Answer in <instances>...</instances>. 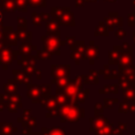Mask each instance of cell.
Returning <instances> with one entry per match:
<instances>
[{
	"instance_id": "1",
	"label": "cell",
	"mask_w": 135,
	"mask_h": 135,
	"mask_svg": "<svg viewBox=\"0 0 135 135\" xmlns=\"http://www.w3.org/2000/svg\"><path fill=\"white\" fill-rule=\"evenodd\" d=\"M41 40L43 42L44 50L54 55H60V46L66 43V41H61L60 36L58 35H45L41 38Z\"/></svg>"
},
{
	"instance_id": "2",
	"label": "cell",
	"mask_w": 135,
	"mask_h": 135,
	"mask_svg": "<svg viewBox=\"0 0 135 135\" xmlns=\"http://www.w3.org/2000/svg\"><path fill=\"white\" fill-rule=\"evenodd\" d=\"M82 76L83 75H79V76H77L76 79L69 81V83L63 89V93L66 96L74 98L76 96V94L82 89Z\"/></svg>"
},
{
	"instance_id": "3",
	"label": "cell",
	"mask_w": 135,
	"mask_h": 135,
	"mask_svg": "<svg viewBox=\"0 0 135 135\" xmlns=\"http://www.w3.org/2000/svg\"><path fill=\"white\" fill-rule=\"evenodd\" d=\"M70 71H71L70 64H53L51 66V73L54 79L69 77Z\"/></svg>"
},
{
	"instance_id": "4",
	"label": "cell",
	"mask_w": 135,
	"mask_h": 135,
	"mask_svg": "<svg viewBox=\"0 0 135 135\" xmlns=\"http://www.w3.org/2000/svg\"><path fill=\"white\" fill-rule=\"evenodd\" d=\"M59 24L62 25H66V26H75V18H74V14L71 11L70 7H66L65 11L63 12V14L57 19Z\"/></svg>"
},
{
	"instance_id": "5",
	"label": "cell",
	"mask_w": 135,
	"mask_h": 135,
	"mask_svg": "<svg viewBox=\"0 0 135 135\" xmlns=\"http://www.w3.org/2000/svg\"><path fill=\"white\" fill-rule=\"evenodd\" d=\"M99 54V46L95 45L94 41L91 40L89 42V46H86V60H89L90 64H94L95 59H98Z\"/></svg>"
},
{
	"instance_id": "6",
	"label": "cell",
	"mask_w": 135,
	"mask_h": 135,
	"mask_svg": "<svg viewBox=\"0 0 135 135\" xmlns=\"http://www.w3.org/2000/svg\"><path fill=\"white\" fill-rule=\"evenodd\" d=\"M118 72H119V77L127 79L132 83H135V64H130L124 69L118 70Z\"/></svg>"
},
{
	"instance_id": "7",
	"label": "cell",
	"mask_w": 135,
	"mask_h": 135,
	"mask_svg": "<svg viewBox=\"0 0 135 135\" xmlns=\"http://www.w3.org/2000/svg\"><path fill=\"white\" fill-rule=\"evenodd\" d=\"M121 52H122V46L121 45H114L113 50L111 52H109V64H111V65L118 64Z\"/></svg>"
},
{
	"instance_id": "8",
	"label": "cell",
	"mask_w": 135,
	"mask_h": 135,
	"mask_svg": "<svg viewBox=\"0 0 135 135\" xmlns=\"http://www.w3.org/2000/svg\"><path fill=\"white\" fill-rule=\"evenodd\" d=\"M82 109H79L77 105H64L62 108V115L63 117H66L69 119H72V118H76L78 113L81 111Z\"/></svg>"
},
{
	"instance_id": "9",
	"label": "cell",
	"mask_w": 135,
	"mask_h": 135,
	"mask_svg": "<svg viewBox=\"0 0 135 135\" xmlns=\"http://www.w3.org/2000/svg\"><path fill=\"white\" fill-rule=\"evenodd\" d=\"M59 22L57 19L53 18L46 22V35H58L60 36Z\"/></svg>"
},
{
	"instance_id": "10",
	"label": "cell",
	"mask_w": 135,
	"mask_h": 135,
	"mask_svg": "<svg viewBox=\"0 0 135 135\" xmlns=\"http://www.w3.org/2000/svg\"><path fill=\"white\" fill-rule=\"evenodd\" d=\"M99 74L102 75L104 79H118L119 78V72L116 70H110L108 64H105L103 69L99 71Z\"/></svg>"
},
{
	"instance_id": "11",
	"label": "cell",
	"mask_w": 135,
	"mask_h": 135,
	"mask_svg": "<svg viewBox=\"0 0 135 135\" xmlns=\"http://www.w3.org/2000/svg\"><path fill=\"white\" fill-rule=\"evenodd\" d=\"M33 24L34 25H41L42 22L47 21L50 18V15L46 13H33Z\"/></svg>"
},
{
	"instance_id": "12",
	"label": "cell",
	"mask_w": 135,
	"mask_h": 135,
	"mask_svg": "<svg viewBox=\"0 0 135 135\" xmlns=\"http://www.w3.org/2000/svg\"><path fill=\"white\" fill-rule=\"evenodd\" d=\"M98 73L97 71L91 70L88 75L82 76V82L84 83H98Z\"/></svg>"
},
{
	"instance_id": "13",
	"label": "cell",
	"mask_w": 135,
	"mask_h": 135,
	"mask_svg": "<svg viewBox=\"0 0 135 135\" xmlns=\"http://www.w3.org/2000/svg\"><path fill=\"white\" fill-rule=\"evenodd\" d=\"M94 36H96V37H98V36H104V37L109 36V30H108L104 21H100L98 23L97 27L94 31Z\"/></svg>"
},
{
	"instance_id": "14",
	"label": "cell",
	"mask_w": 135,
	"mask_h": 135,
	"mask_svg": "<svg viewBox=\"0 0 135 135\" xmlns=\"http://www.w3.org/2000/svg\"><path fill=\"white\" fill-rule=\"evenodd\" d=\"M108 17L112 20L114 26H117V27H121V26H122L123 19H122V17H120L116 12H111V13H109Z\"/></svg>"
},
{
	"instance_id": "15",
	"label": "cell",
	"mask_w": 135,
	"mask_h": 135,
	"mask_svg": "<svg viewBox=\"0 0 135 135\" xmlns=\"http://www.w3.org/2000/svg\"><path fill=\"white\" fill-rule=\"evenodd\" d=\"M123 90V96L124 98L129 100H135V86H129Z\"/></svg>"
},
{
	"instance_id": "16",
	"label": "cell",
	"mask_w": 135,
	"mask_h": 135,
	"mask_svg": "<svg viewBox=\"0 0 135 135\" xmlns=\"http://www.w3.org/2000/svg\"><path fill=\"white\" fill-rule=\"evenodd\" d=\"M69 81H70L69 77H64V78H57V79H54V78H53V80H52V82H53V83H56V85L58 86V89H64V88H65V85L69 83Z\"/></svg>"
},
{
	"instance_id": "17",
	"label": "cell",
	"mask_w": 135,
	"mask_h": 135,
	"mask_svg": "<svg viewBox=\"0 0 135 135\" xmlns=\"http://www.w3.org/2000/svg\"><path fill=\"white\" fill-rule=\"evenodd\" d=\"M119 89V85L118 84H112V85H105L104 88L100 89L99 90V93H102V94H105V93H117Z\"/></svg>"
},
{
	"instance_id": "18",
	"label": "cell",
	"mask_w": 135,
	"mask_h": 135,
	"mask_svg": "<svg viewBox=\"0 0 135 135\" xmlns=\"http://www.w3.org/2000/svg\"><path fill=\"white\" fill-rule=\"evenodd\" d=\"M88 94H89V90H88V89H85V90H82V89H81V90L76 94V96H75L73 99L82 102V101H84V99L88 97Z\"/></svg>"
},
{
	"instance_id": "19",
	"label": "cell",
	"mask_w": 135,
	"mask_h": 135,
	"mask_svg": "<svg viewBox=\"0 0 135 135\" xmlns=\"http://www.w3.org/2000/svg\"><path fill=\"white\" fill-rule=\"evenodd\" d=\"M34 50H36V46H35V45H32V44L28 43V42L23 43V44L21 45V47H20V51H21L23 54H26V55L31 54V52L34 51Z\"/></svg>"
},
{
	"instance_id": "20",
	"label": "cell",
	"mask_w": 135,
	"mask_h": 135,
	"mask_svg": "<svg viewBox=\"0 0 135 135\" xmlns=\"http://www.w3.org/2000/svg\"><path fill=\"white\" fill-rule=\"evenodd\" d=\"M70 57L75 61L76 64H80V62L82 60V55L78 51H72L70 54Z\"/></svg>"
},
{
	"instance_id": "21",
	"label": "cell",
	"mask_w": 135,
	"mask_h": 135,
	"mask_svg": "<svg viewBox=\"0 0 135 135\" xmlns=\"http://www.w3.org/2000/svg\"><path fill=\"white\" fill-rule=\"evenodd\" d=\"M51 56H52V54H50L45 50L38 51V53H37V58L38 59H41V60H49V59H51Z\"/></svg>"
},
{
	"instance_id": "22",
	"label": "cell",
	"mask_w": 135,
	"mask_h": 135,
	"mask_svg": "<svg viewBox=\"0 0 135 135\" xmlns=\"http://www.w3.org/2000/svg\"><path fill=\"white\" fill-rule=\"evenodd\" d=\"M31 6H39L44 7L46 5V0H27Z\"/></svg>"
},
{
	"instance_id": "23",
	"label": "cell",
	"mask_w": 135,
	"mask_h": 135,
	"mask_svg": "<svg viewBox=\"0 0 135 135\" xmlns=\"http://www.w3.org/2000/svg\"><path fill=\"white\" fill-rule=\"evenodd\" d=\"M128 24L129 26H135V12L128 15Z\"/></svg>"
},
{
	"instance_id": "24",
	"label": "cell",
	"mask_w": 135,
	"mask_h": 135,
	"mask_svg": "<svg viewBox=\"0 0 135 135\" xmlns=\"http://www.w3.org/2000/svg\"><path fill=\"white\" fill-rule=\"evenodd\" d=\"M104 23H105V25H107V27H108V30H109V32H112V31H114V24H113V22H112V20L109 18V17H104Z\"/></svg>"
},
{
	"instance_id": "25",
	"label": "cell",
	"mask_w": 135,
	"mask_h": 135,
	"mask_svg": "<svg viewBox=\"0 0 135 135\" xmlns=\"http://www.w3.org/2000/svg\"><path fill=\"white\" fill-rule=\"evenodd\" d=\"M115 36L118 38V39H123L126 37V32L123 31L122 27H118L116 31H115Z\"/></svg>"
},
{
	"instance_id": "26",
	"label": "cell",
	"mask_w": 135,
	"mask_h": 135,
	"mask_svg": "<svg viewBox=\"0 0 135 135\" xmlns=\"http://www.w3.org/2000/svg\"><path fill=\"white\" fill-rule=\"evenodd\" d=\"M26 1H27V0H16L17 6H18L20 9H22L23 12L26 11Z\"/></svg>"
},
{
	"instance_id": "27",
	"label": "cell",
	"mask_w": 135,
	"mask_h": 135,
	"mask_svg": "<svg viewBox=\"0 0 135 135\" xmlns=\"http://www.w3.org/2000/svg\"><path fill=\"white\" fill-rule=\"evenodd\" d=\"M85 3V0H75V6L76 7H81Z\"/></svg>"
},
{
	"instance_id": "28",
	"label": "cell",
	"mask_w": 135,
	"mask_h": 135,
	"mask_svg": "<svg viewBox=\"0 0 135 135\" xmlns=\"http://www.w3.org/2000/svg\"><path fill=\"white\" fill-rule=\"evenodd\" d=\"M66 42L69 45H72L74 42H75V37L72 36V37H66Z\"/></svg>"
},
{
	"instance_id": "29",
	"label": "cell",
	"mask_w": 135,
	"mask_h": 135,
	"mask_svg": "<svg viewBox=\"0 0 135 135\" xmlns=\"http://www.w3.org/2000/svg\"><path fill=\"white\" fill-rule=\"evenodd\" d=\"M116 101H117V99H108V98L104 99V102L107 105H111L112 103H115Z\"/></svg>"
},
{
	"instance_id": "30",
	"label": "cell",
	"mask_w": 135,
	"mask_h": 135,
	"mask_svg": "<svg viewBox=\"0 0 135 135\" xmlns=\"http://www.w3.org/2000/svg\"><path fill=\"white\" fill-rule=\"evenodd\" d=\"M132 38H133V42H134V45H135V31L132 33Z\"/></svg>"
},
{
	"instance_id": "31",
	"label": "cell",
	"mask_w": 135,
	"mask_h": 135,
	"mask_svg": "<svg viewBox=\"0 0 135 135\" xmlns=\"http://www.w3.org/2000/svg\"><path fill=\"white\" fill-rule=\"evenodd\" d=\"M116 0H105V2H111V3H114Z\"/></svg>"
},
{
	"instance_id": "32",
	"label": "cell",
	"mask_w": 135,
	"mask_h": 135,
	"mask_svg": "<svg viewBox=\"0 0 135 135\" xmlns=\"http://www.w3.org/2000/svg\"><path fill=\"white\" fill-rule=\"evenodd\" d=\"M97 0H85V2H96Z\"/></svg>"
},
{
	"instance_id": "33",
	"label": "cell",
	"mask_w": 135,
	"mask_h": 135,
	"mask_svg": "<svg viewBox=\"0 0 135 135\" xmlns=\"http://www.w3.org/2000/svg\"><path fill=\"white\" fill-rule=\"evenodd\" d=\"M132 3H133V5L135 6V0H133V1H132Z\"/></svg>"
},
{
	"instance_id": "34",
	"label": "cell",
	"mask_w": 135,
	"mask_h": 135,
	"mask_svg": "<svg viewBox=\"0 0 135 135\" xmlns=\"http://www.w3.org/2000/svg\"><path fill=\"white\" fill-rule=\"evenodd\" d=\"M0 20H1V14H0Z\"/></svg>"
}]
</instances>
